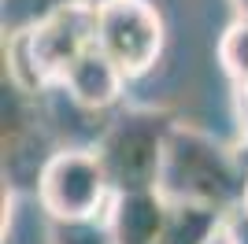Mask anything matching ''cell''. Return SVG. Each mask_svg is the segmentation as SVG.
Listing matches in <instances>:
<instances>
[{
    "label": "cell",
    "mask_w": 248,
    "mask_h": 244,
    "mask_svg": "<svg viewBox=\"0 0 248 244\" xmlns=\"http://www.w3.org/2000/svg\"><path fill=\"white\" fill-rule=\"evenodd\" d=\"M245 189L248 170L241 167L237 148H226L197 126L174 122L159 170V193L167 200H200L233 211L245 203Z\"/></svg>",
    "instance_id": "cell-1"
},
{
    "label": "cell",
    "mask_w": 248,
    "mask_h": 244,
    "mask_svg": "<svg viewBox=\"0 0 248 244\" xmlns=\"http://www.w3.org/2000/svg\"><path fill=\"white\" fill-rule=\"evenodd\" d=\"M93 41H96V4L85 0L78 8L48 19L37 30L22 33V37H11L8 41L11 74H15V81H19L22 89H30V92L60 85L67 67Z\"/></svg>",
    "instance_id": "cell-2"
},
{
    "label": "cell",
    "mask_w": 248,
    "mask_h": 244,
    "mask_svg": "<svg viewBox=\"0 0 248 244\" xmlns=\"http://www.w3.org/2000/svg\"><path fill=\"white\" fill-rule=\"evenodd\" d=\"M170 130H174L170 115L152 111V107L123 111L104 130L96 155H100L115 193L159 189V170H163V152H167Z\"/></svg>",
    "instance_id": "cell-3"
},
{
    "label": "cell",
    "mask_w": 248,
    "mask_h": 244,
    "mask_svg": "<svg viewBox=\"0 0 248 244\" xmlns=\"http://www.w3.org/2000/svg\"><path fill=\"white\" fill-rule=\"evenodd\" d=\"M111 182L100 155L85 148H63L48 155L37 174V200L52 222H89L111 203Z\"/></svg>",
    "instance_id": "cell-4"
},
{
    "label": "cell",
    "mask_w": 248,
    "mask_h": 244,
    "mask_svg": "<svg viewBox=\"0 0 248 244\" xmlns=\"http://www.w3.org/2000/svg\"><path fill=\"white\" fill-rule=\"evenodd\" d=\"M96 4V45L126 71L141 78L163 52V19L148 0H93Z\"/></svg>",
    "instance_id": "cell-5"
},
{
    "label": "cell",
    "mask_w": 248,
    "mask_h": 244,
    "mask_svg": "<svg viewBox=\"0 0 248 244\" xmlns=\"http://www.w3.org/2000/svg\"><path fill=\"white\" fill-rule=\"evenodd\" d=\"M126 81H130L126 71L93 41V45L67 67L60 89L67 92L82 111H108L111 104H119Z\"/></svg>",
    "instance_id": "cell-6"
},
{
    "label": "cell",
    "mask_w": 248,
    "mask_h": 244,
    "mask_svg": "<svg viewBox=\"0 0 248 244\" xmlns=\"http://www.w3.org/2000/svg\"><path fill=\"white\" fill-rule=\"evenodd\" d=\"M167 211L170 200L159 189H126V193H111L104 226L115 244H159Z\"/></svg>",
    "instance_id": "cell-7"
},
{
    "label": "cell",
    "mask_w": 248,
    "mask_h": 244,
    "mask_svg": "<svg viewBox=\"0 0 248 244\" xmlns=\"http://www.w3.org/2000/svg\"><path fill=\"white\" fill-rule=\"evenodd\" d=\"M226 214L215 203L200 200H170L167 211V226L159 244H215L226 229Z\"/></svg>",
    "instance_id": "cell-8"
},
{
    "label": "cell",
    "mask_w": 248,
    "mask_h": 244,
    "mask_svg": "<svg viewBox=\"0 0 248 244\" xmlns=\"http://www.w3.org/2000/svg\"><path fill=\"white\" fill-rule=\"evenodd\" d=\"M78 4H85V0H0V30H4V41L37 30L48 19L78 8Z\"/></svg>",
    "instance_id": "cell-9"
},
{
    "label": "cell",
    "mask_w": 248,
    "mask_h": 244,
    "mask_svg": "<svg viewBox=\"0 0 248 244\" xmlns=\"http://www.w3.org/2000/svg\"><path fill=\"white\" fill-rule=\"evenodd\" d=\"M218 63L233 85H248V15L233 19L218 41Z\"/></svg>",
    "instance_id": "cell-10"
},
{
    "label": "cell",
    "mask_w": 248,
    "mask_h": 244,
    "mask_svg": "<svg viewBox=\"0 0 248 244\" xmlns=\"http://www.w3.org/2000/svg\"><path fill=\"white\" fill-rule=\"evenodd\" d=\"M56 244H115L108 226H96V218L89 222H56Z\"/></svg>",
    "instance_id": "cell-11"
},
{
    "label": "cell",
    "mask_w": 248,
    "mask_h": 244,
    "mask_svg": "<svg viewBox=\"0 0 248 244\" xmlns=\"http://www.w3.org/2000/svg\"><path fill=\"white\" fill-rule=\"evenodd\" d=\"M226 244H248V211L245 207H233L226 214V229H222Z\"/></svg>",
    "instance_id": "cell-12"
},
{
    "label": "cell",
    "mask_w": 248,
    "mask_h": 244,
    "mask_svg": "<svg viewBox=\"0 0 248 244\" xmlns=\"http://www.w3.org/2000/svg\"><path fill=\"white\" fill-rule=\"evenodd\" d=\"M241 89V104H245V133H248V85H237Z\"/></svg>",
    "instance_id": "cell-13"
},
{
    "label": "cell",
    "mask_w": 248,
    "mask_h": 244,
    "mask_svg": "<svg viewBox=\"0 0 248 244\" xmlns=\"http://www.w3.org/2000/svg\"><path fill=\"white\" fill-rule=\"evenodd\" d=\"M241 207H245V211H248V189H245V203H241Z\"/></svg>",
    "instance_id": "cell-14"
}]
</instances>
